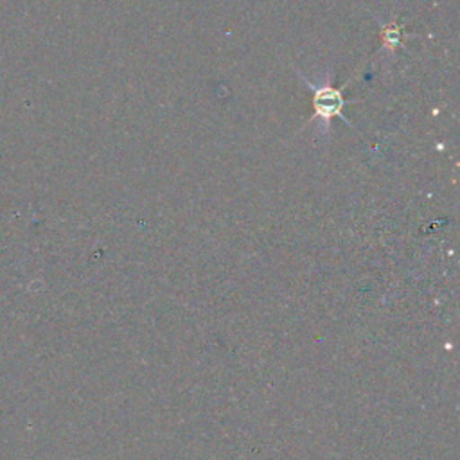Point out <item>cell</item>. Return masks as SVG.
I'll use <instances>...</instances> for the list:
<instances>
[{"mask_svg":"<svg viewBox=\"0 0 460 460\" xmlns=\"http://www.w3.org/2000/svg\"><path fill=\"white\" fill-rule=\"evenodd\" d=\"M304 79V77H302ZM309 88L313 90V108H314V117H320L322 120H329L332 117H341L345 122H349V119L343 115V108H345V97L341 93V88H332L331 84H322L316 86L311 81L304 79ZM350 124V122H349Z\"/></svg>","mask_w":460,"mask_h":460,"instance_id":"6da1fadb","label":"cell"}]
</instances>
